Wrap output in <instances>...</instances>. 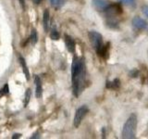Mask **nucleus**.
<instances>
[{
  "label": "nucleus",
  "mask_w": 148,
  "mask_h": 139,
  "mask_svg": "<svg viewBox=\"0 0 148 139\" xmlns=\"http://www.w3.org/2000/svg\"><path fill=\"white\" fill-rule=\"evenodd\" d=\"M88 110L89 109H88L86 105H83V106L80 107V108L76 110L75 116H74V120H73V124L76 128L80 126L82 120L85 117V115L88 113Z\"/></svg>",
  "instance_id": "20e7f679"
},
{
  "label": "nucleus",
  "mask_w": 148,
  "mask_h": 139,
  "mask_svg": "<svg viewBox=\"0 0 148 139\" xmlns=\"http://www.w3.org/2000/svg\"><path fill=\"white\" fill-rule=\"evenodd\" d=\"M49 21H50V14H49V10L48 9H45L44 12V17H43V23H44V28L45 31L47 32L49 30Z\"/></svg>",
  "instance_id": "1a4fd4ad"
},
{
  "label": "nucleus",
  "mask_w": 148,
  "mask_h": 139,
  "mask_svg": "<svg viewBox=\"0 0 148 139\" xmlns=\"http://www.w3.org/2000/svg\"><path fill=\"white\" fill-rule=\"evenodd\" d=\"M147 54H148V51H147Z\"/></svg>",
  "instance_id": "a878e982"
},
{
  "label": "nucleus",
  "mask_w": 148,
  "mask_h": 139,
  "mask_svg": "<svg viewBox=\"0 0 148 139\" xmlns=\"http://www.w3.org/2000/svg\"><path fill=\"white\" fill-rule=\"evenodd\" d=\"M59 32H58V30H56L55 28L54 29L51 31L50 32V37H51V39H53V40H58L59 39Z\"/></svg>",
  "instance_id": "2eb2a0df"
},
{
  "label": "nucleus",
  "mask_w": 148,
  "mask_h": 139,
  "mask_svg": "<svg viewBox=\"0 0 148 139\" xmlns=\"http://www.w3.org/2000/svg\"><path fill=\"white\" fill-rule=\"evenodd\" d=\"M136 129H137V116L135 114H132L126 120V122L124 123L123 130H122V137L126 139L135 138Z\"/></svg>",
  "instance_id": "f03ea898"
},
{
  "label": "nucleus",
  "mask_w": 148,
  "mask_h": 139,
  "mask_svg": "<svg viewBox=\"0 0 148 139\" xmlns=\"http://www.w3.org/2000/svg\"><path fill=\"white\" fill-rule=\"evenodd\" d=\"M108 48H109V43H108L106 45L103 44V45L101 46V48L97 51V54L103 58H106V55L108 54Z\"/></svg>",
  "instance_id": "ddd939ff"
},
{
  "label": "nucleus",
  "mask_w": 148,
  "mask_h": 139,
  "mask_svg": "<svg viewBox=\"0 0 148 139\" xmlns=\"http://www.w3.org/2000/svg\"><path fill=\"white\" fill-rule=\"evenodd\" d=\"M147 34H148V31H147Z\"/></svg>",
  "instance_id": "393cba45"
},
{
  "label": "nucleus",
  "mask_w": 148,
  "mask_h": 139,
  "mask_svg": "<svg viewBox=\"0 0 148 139\" xmlns=\"http://www.w3.org/2000/svg\"><path fill=\"white\" fill-rule=\"evenodd\" d=\"M132 25L138 30H145L147 28V22L139 16H135L132 19Z\"/></svg>",
  "instance_id": "423d86ee"
},
{
  "label": "nucleus",
  "mask_w": 148,
  "mask_h": 139,
  "mask_svg": "<svg viewBox=\"0 0 148 139\" xmlns=\"http://www.w3.org/2000/svg\"><path fill=\"white\" fill-rule=\"evenodd\" d=\"M64 40H65V44H66L67 46V49L69 50V52L71 53H74L75 52V47H76V45H75V41L72 38L71 36H69L68 34H65L64 36Z\"/></svg>",
  "instance_id": "0eeeda50"
},
{
  "label": "nucleus",
  "mask_w": 148,
  "mask_h": 139,
  "mask_svg": "<svg viewBox=\"0 0 148 139\" xmlns=\"http://www.w3.org/2000/svg\"><path fill=\"white\" fill-rule=\"evenodd\" d=\"M30 97H31V89H27L26 94H25V101H24V107H27L28 103L30 101Z\"/></svg>",
  "instance_id": "a211bd4d"
},
{
  "label": "nucleus",
  "mask_w": 148,
  "mask_h": 139,
  "mask_svg": "<svg viewBox=\"0 0 148 139\" xmlns=\"http://www.w3.org/2000/svg\"><path fill=\"white\" fill-rule=\"evenodd\" d=\"M120 86V81L119 79H114L113 81H108L106 82V88L109 89H117Z\"/></svg>",
  "instance_id": "f8f14e48"
},
{
  "label": "nucleus",
  "mask_w": 148,
  "mask_h": 139,
  "mask_svg": "<svg viewBox=\"0 0 148 139\" xmlns=\"http://www.w3.org/2000/svg\"><path fill=\"white\" fill-rule=\"evenodd\" d=\"M39 137H40V136H39V133L37 132V133H34V136H32L31 138H32V139H34V138H39Z\"/></svg>",
  "instance_id": "4be33fe9"
},
{
  "label": "nucleus",
  "mask_w": 148,
  "mask_h": 139,
  "mask_svg": "<svg viewBox=\"0 0 148 139\" xmlns=\"http://www.w3.org/2000/svg\"><path fill=\"white\" fill-rule=\"evenodd\" d=\"M88 35H89V39H90L92 47H94L97 52V51L101 48V46L103 45V37H102L101 34H99V32L96 31L89 32V34Z\"/></svg>",
  "instance_id": "7ed1b4c3"
},
{
  "label": "nucleus",
  "mask_w": 148,
  "mask_h": 139,
  "mask_svg": "<svg viewBox=\"0 0 148 139\" xmlns=\"http://www.w3.org/2000/svg\"><path fill=\"white\" fill-rule=\"evenodd\" d=\"M3 92H4V95H7L9 93V89H8V85H5L4 88H3Z\"/></svg>",
  "instance_id": "aec40b11"
},
{
  "label": "nucleus",
  "mask_w": 148,
  "mask_h": 139,
  "mask_svg": "<svg viewBox=\"0 0 148 139\" xmlns=\"http://www.w3.org/2000/svg\"><path fill=\"white\" fill-rule=\"evenodd\" d=\"M18 60H20V63L22 67V70H23V72L25 74V77L27 80H29L30 79V72H29V70L27 68V65H26V62H25V59L23 58L21 55H18Z\"/></svg>",
  "instance_id": "9d476101"
},
{
  "label": "nucleus",
  "mask_w": 148,
  "mask_h": 139,
  "mask_svg": "<svg viewBox=\"0 0 148 139\" xmlns=\"http://www.w3.org/2000/svg\"><path fill=\"white\" fill-rule=\"evenodd\" d=\"M119 1H121L122 3L130 7H135L136 5V0H119Z\"/></svg>",
  "instance_id": "dca6fc26"
},
{
  "label": "nucleus",
  "mask_w": 148,
  "mask_h": 139,
  "mask_svg": "<svg viewBox=\"0 0 148 139\" xmlns=\"http://www.w3.org/2000/svg\"><path fill=\"white\" fill-rule=\"evenodd\" d=\"M30 39H31V42H32V45H35L37 43V41H38V34H37V32L35 29L32 30Z\"/></svg>",
  "instance_id": "4468645a"
},
{
  "label": "nucleus",
  "mask_w": 148,
  "mask_h": 139,
  "mask_svg": "<svg viewBox=\"0 0 148 139\" xmlns=\"http://www.w3.org/2000/svg\"><path fill=\"white\" fill-rule=\"evenodd\" d=\"M34 83H35V86H36V97L37 98H40L42 96V93H43V88H42V82L40 80V78L38 75L34 76Z\"/></svg>",
  "instance_id": "6e6552de"
},
{
  "label": "nucleus",
  "mask_w": 148,
  "mask_h": 139,
  "mask_svg": "<svg viewBox=\"0 0 148 139\" xmlns=\"http://www.w3.org/2000/svg\"><path fill=\"white\" fill-rule=\"evenodd\" d=\"M49 2L53 8H55L56 9H59L66 4L67 0H49Z\"/></svg>",
  "instance_id": "9b49d317"
},
{
  "label": "nucleus",
  "mask_w": 148,
  "mask_h": 139,
  "mask_svg": "<svg viewBox=\"0 0 148 139\" xmlns=\"http://www.w3.org/2000/svg\"><path fill=\"white\" fill-rule=\"evenodd\" d=\"M92 7H94L97 11H106L110 6V3L108 0H92Z\"/></svg>",
  "instance_id": "39448f33"
},
{
  "label": "nucleus",
  "mask_w": 148,
  "mask_h": 139,
  "mask_svg": "<svg viewBox=\"0 0 148 139\" xmlns=\"http://www.w3.org/2000/svg\"><path fill=\"white\" fill-rule=\"evenodd\" d=\"M34 1L35 4H40V2L42 1V0H34Z\"/></svg>",
  "instance_id": "5701e85b"
},
{
  "label": "nucleus",
  "mask_w": 148,
  "mask_h": 139,
  "mask_svg": "<svg viewBox=\"0 0 148 139\" xmlns=\"http://www.w3.org/2000/svg\"><path fill=\"white\" fill-rule=\"evenodd\" d=\"M142 11L148 18V6H143V8H142Z\"/></svg>",
  "instance_id": "6ab92c4d"
},
{
  "label": "nucleus",
  "mask_w": 148,
  "mask_h": 139,
  "mask_svg": "<svg viewBox=\"0 0 148 139\" xmlns=\"http://www.w3.org/2000/svg\"><path fill=\"white\" fill-rule=\"evenodd\" d=\"M2 96H4V92H3V90L1 89V90H0V97H1Z\"/></svg>",
  "instance_id": "b1692460"
},
{
  "label": "nucleus",
  "mask_w": 148,
  "mask_h": 139,
  "mask_svg": "<svg viewBox=\"0 0 148 139\" xmlns=\"http://www.w3.org/2000/svg\"><path fill=\"white\" fill-rule=\"evenodd\" d=\"M139 73H140V72H139L137 69H133V70H132L131 72H130L129 75L131 78H137L139 76Z\"/></svg>",
  "instance_id": "f3484780"
},
{
  "label": "nucleus",
  "mask_w": 148,
  "mask_h": 139,
  "mask_svg": "<svg viewBox=\"0 0 148 139\" xmlns=\"http://www.w3.org/2000/svg\"><path fill=\"white\" fill-rule=\"evenodd\" d=\"M21 136V133H15L14 136H12V139H17V138H20Z\"/></svg>",
  "instance_id": "412c9836"
},
{
  "label": "nucleus",
  "mask_w": 148,
  "mask_h": 139,
  "mask_svg": "<svg viewBox=\"0 0 148 139\" xmlns=\"http://www.w3.org/2000/svg\"><path fill=\"white\" fill-rule=\"evenodd\" d=\"M71 80L73 94L76 97L80 96L85 88L86 69L83 58L74 57L71 66Z\"/></svg>",
  "instance_id": "f257e3e1"
}]
</instances>
